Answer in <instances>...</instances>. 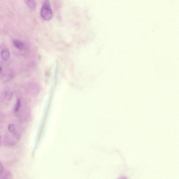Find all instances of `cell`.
<instances>
[{"label": "cell", "mask_w": 179, "mask_h": 179, "mask_svg": "<svg viewBox=\"0 0 179 179\" xmlns=\"http://www.w3.org/2000/svg\"><path fill=\"white\" fill-rule=\"evenodd\" d=\"M41 16L45 20H51L52 17V12L48 0L44 2L41 11Z\"/></svg>", "instance_id": "cell-1"}, {"label": "cell", "mask_w": 179, "mask_h": 179, "mask_svg": "<svg viewBox=\"0 0 179 179\" xmlns=\"http://www.w3.org/2000/svg\"><path fill=\"white\" fill-rule=\"evenodd\" d=\"M25 3L27 6L31 10L35 9L36 3L35 0H25Z\"/></svg>", "instance_id": "cell-2"}, {"label": "cell", "mask_w": 179, "mask_h": 179, "mask_svg": "<svg viewBox=\"0 0 179 179\" xmlns=\"http://www.w3.org/2000/svg\"><path fill=\"white\" fill-rule=\"evenodd\" d=\"M14 44L16 48L20 50H22L24 48V45L22 42L19 40H14Z\"/></svg>", "instance_id": "cell-3"}, {"label": "cell", "mask_w": 179, "mask_h": 179, "mask_svg": "<svg viewBox=\"0 0 179 179\" xmlns=\"http://www.w3.org/2000/svg\"><path fill=\"white\" fill-rule=\"evenodd\" d=\"M10 54L9 51L7 50H3L1 52V56L4 60H7L9 59Z\"/></svg>", "instance_id": "cell-4"}, {"label": "cell", "mask_w": 179, "mask_h": 179, "mask_svg": "<svg viewBox=\"0 0 179 179\" xmlns=\"http://www.w3.org/2000/svg\"><path fill=\"white\" fill-rule=\"evenodd\" d=\"M13 93L11 91H7L5 92V98L7 101H10L12 98Z\"/></svg>", "instance_id": "cell-5"}, {"label": "cell", "mask_w": 179, "mask_h": 179, "mask_svg": "<svg viewBox=\"0 0 179 179\" xmlns=\"http://www.w3.org/2000/svg\"><path fill=\"white\" fill-rule=\"evenodd\" d=\"M21 106V102L20 100L19 99H18L16 102V104L15 108V112H17L19 111L20 107Z\"/></svg>", "instance_id": "cell-6"}, {"label": "cell", "mask_w": 179, "mask_h": 179, "mask_svg": "<svg viewBox=\"0 0 179 179\" xmlns=\"http://www.w3.org/2000/svg\"><path fill=\"white\" fill-rule=\"evenodd\" d=\"M8 129L10 132L14 133L15 131V127L14 124L10 123L8 127Z\"/></svg>", "instance_id": "cell-7"}, {"label": "cell", "mask_w": 179, "mask_h": 179, "mask_svg": "<svg viewBox=\"0 0 179 179\" xmlns=\"http://www.w3.org/2000/svg\"><path fill=\"white\" fill-rule=\"evenodd\" d=\"M3 167L1 163L0 162V176H1L3 173Z\"/></svg>", "instance_id": "cell-8"}, {"label": "cell", "mask_w": 179, "mask_h": 179, "mask_svg": "<svg viewBox=\"0 0 179 179\" xmlns=\"http://www.w3.org/2000/svg\"><path fill=\"white\" fill-rule=\"evenodd\" d=\"M2 73V67L0 66V73Z\"/></svg>", "instance_id": "cell-9"}, {"label": "cell", "mask_w": 179, "mask_h": 179, "mask_svg": "<svg viewBox=\"0 0 179 179\" xmlns=\"http://www.w3.org/2000/svg\"><path fill=\"white\" fill-rule=\"evenodd\" d=\"M1 135H0V142H1Z\"/></svg>", "instance_id": "cell-10"}]
</instances>
